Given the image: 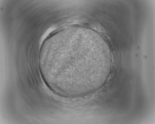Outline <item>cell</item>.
I'll return each instance as SVG.
<instances>
[{
	"instance_id": "cell-1",
	"label": "cell",
	"mask_w": 155,
	"mask_h": 124,
	"mask_svg": "<svg viewBox=\"0 0 155 124\" xmlns=\"http://www.w3.org/2000/svg\"><path fill=\"white\" fill-rule=\"evenodd\" d=\"M98 44L79 37L62 43L54 58V61H60L54 63L61 62L54 65H58L54 67L58 80L65 86L78 90L94 87L103 81L110 73L111 60L108 53L100 52Z\"/></svg>"
}]
</instances>
